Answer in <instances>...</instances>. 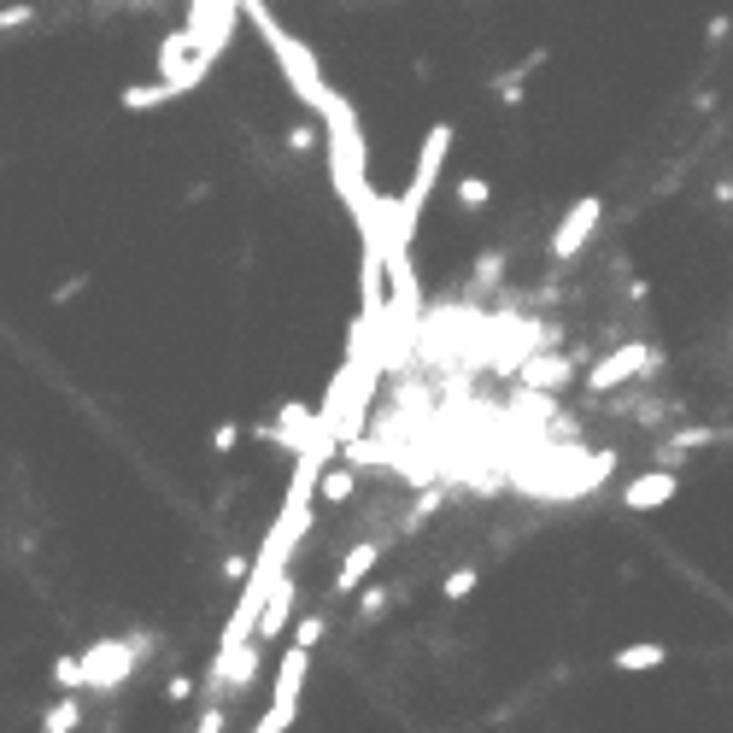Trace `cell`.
Segmentation results:
<instances>
[{"label":"cell","mask_w":733,"mask_h":733,"mask_svg":"<svg viewBox=\"0 0 733 733\" xmlns=\"http://www.w3.org/2000/svg\"><path fill=\"white\" fill-rule=\"evenodd\" d=\"M663 663H669V652L652 645V640H645V645H622V652H617V669H628V675H634V669H663Z\"/></svg>","instance_id":"cell-14"},{"label":"cell","mask_w":733,"mask_h":733,"mask_svg":"<svg viewBox=\"0 0 733 733\" xmlns=\"http://www.w3.org/2000/svg\"><path fill=\"white\" fill-rule=\"evenodd\" d=\"M458 200H464L470 212H475V206H487V182H482V177H464V182H458Z\"/></svg>","instance_id":"cell-18"},{"label":"cell","mask_w":733,"mask_h":733,"mask_svg":"<svg viewBox=\"0 0 733 733\" xmlns=\"http://www.w3.org/2000/svg\"><path fill=\"white\" fill-rule=\"evenodd\" d=\"M194 733H224V704H212L206 715L194 722Z\"/></svg>","instance_id":"cell-21"},{"label":"cell","mask_w":733,"mask_h":733,"mask_svg":"<svg viewBox=\"0 0 733 733\" xmlns=\"http://www.w3.org/2000/svg\"><path fill=\"white\" fill-rule=\"evenodd\" d=\"M652 364V347H617V352H605L599 364L587 370V394H610V387H622V382H634L640 370Z\"/></svg>","instance_id":"cell-7"},{"label":"cell","mask_w":733,"mask_h":733,"mask_svg":"<svg viewBox=\"0 0 733 733\" xmlns=\"http://www.w3.org/2000/svg\"><path fill=\"white\" fill-rule=\"evenodd\" d=\"M177 94H182V82H170V77H159V82H142V89H124V112L165 106V100H177Z\"/></svg>","instance_id":"cell-13"},{"label":"cell","mask_w":733,"mask_h":733,"mask_svg":"<svg viewBox=\"0 0 733 733\" xmlns=\"http://www.w3.org/2000/svg\"><path fill=\"white\" fill-rule=\"evenodd\" d=\"M54 680H59L65 692L89 687V675H82V657H54Z\"/></svg>","instance_id":"cell-16"},{"label":"cell","mask_w":733,"mask_h":733,"mask_svg":"<svg viewBox=\"0 0 733 733\" xmlns=\"http://www.w3.org/2000/svg\"><path fill=\"white\" fill-rule=\"evenodd\" d=\"M129 669H135V645H129V640H94L89 652H82V675H89L94 692L124 687Z\"/></svg>","instance_id":"cell-5"},{"label":"cell","mask_w":733,"mask_h":733,"mask_svg":"<svg viewBox=\"0 0 733 733\" xmlns=\"http://www.w3.org/2000/svg\"><path fill=\"white\" fill-rule=\"evenodd\" d=\"M599 217H605V200H575V206L557 217V229H552V259L557 264H570L575 252H582L587 241H593V229H599Z\"/></svg>","instance_id":"cell-6"},{"label":"cell","mask_w":733,"mask_h":733,"mask_svg":"<svg viewBox=\"0 0 733 733\" xmlns=\"http://www.w3.org/2000/svg\"><path fill=\"white\" fill-rule=\"evenodd\" d=\"M675 493H680V475L645 470V475H634V482L622 487V505H628V510H657V505H669Z\"/></svg>","instance_id":"cell-9"},{"label":"cell","mask_w":733,"mask_h":733,"mask_svg":"<svg viewBox=\"0 0 733 733\" xmlns=\"http://www.w3.org/2000/svg\"><path fill=\"white\" fill-rule=\"evenodd\" d=\"M247 24L264 36V47H270V59H277V71H282V82L294 89V100L300 106H312V112H323L329 106V77H323V65H317V54L305 47L294 30H282L277 24V12L264 7V0H247Z\"/></svg>","instance_id":"cell-2"},{"label":"cell","mask_w":733,"mask_h":733,"mask_svg":"<svg viewBox=\"0 0 733 733\" xmlns=\"http://www.w3.org/2000/svg\"><path fill=\"white\" fill-rule=\"evenodd\" d=\"M447 153H452V124H435L429 135H422V147H417L411 189H405L399 200H376L382 247H387V252H411V241H417V217H422V206H429V194H435V182H440V165H447Z\"/></svg>","instance_id":"cell-1"},{"label":"cell","mask_w":733,"mask_h":733,"mask_svg":"<svg viewBox=\"0 0 733 733\" xmlns=\"http://www.w3.org/2000/svg\"><path fill=\"white\" fill-rule=\"evenodd\" d=\"M376 557H382V540L352 545V552H347V564H340V575H335V593H358V587H364V575L376 570Z\"/></svg>","instance_id":"cell-10"},{"label":"cell","mask_w":733,"mask_h":733,"mask_svg":"<svg viewBox=\"0 0 733 733\" xmlns=\"http://www.w3.org/2000/svg\"><path fill=\"white\" fill-rule=\"evenodd\" d=\"M522 376H528V387L552 394V387H564V382H570V358H528Z\"/></svg>","instance_id":"cell-12"},{"label":"cell","mask_w":733,"mask_h":733,"mask_svg":"<svg viewBox=\"0 0 733 733\" xmlns=\"http://www.w3.org/2000/svg\"><path fill=\"white\" fill-rule=\"evenodd\" d=\"M323 628H329L323 617H305V622H294V645H317V640H323Z\"/></svg>","instance_id":"cell-19"},{"label":"cell","mask_w":733,"mask_h":733,"mask_svg":"<svg viewBox=\"0 0 733 733\" xmlns=\"http://www.w3.org/2000/svg\"><path fill=\"white\" fill-rule=\"evenodd\" d=\"M287 617H294V582H277V593H270V605H264V617H259V640H277L282 628H287Z\"/></svg>","instance_id":"cell-11"},{"label":"cell","mask_w":733,"mask_h":733,"mask_svg":"<svg viewBox=\"0 0 733 733\" xmlns=\"http://www.w3.org/2000/svg\"><path fill=\"white\" fill-rule=\"evenodd\" d=\"M77 728H82V704H77V698H59V704L42 715V733H77Z\"/></svg>","instance_id":"cell-15"},{"label":"cell","mask_w":733,"mask_h":733,"mask_svg":"<svg viewBox=\"0 0 733 733\" xmlns=\"http://www.w3.org/2000/svg\"><path fill=\"white\" fill-rule=\"evenodd\" d=\"M352 493V475H323V499H347Z\"/></svg>","instance_id":"cell-20"},{"label":"cell","mask_w":733,"mask_h":733,"mask_svg":"<svg viewBox=\"0 0 733 733\" xmlns=\"http://www.w3.org/2000/svg\"><path fill=\"white\" fill-rule=\"evenodd\" d=\"M305 675H312V645H287L282 663H277V687H270L264 722H259V728H247V733H287V728H294V710H300Z\"/></svg>","instance_id":"cell-4"},{"label":"cell","mask_w":733,"mask_h":733,"mask_svg":"<svg viewBox=\"0 0 733 733\" xmlns=\"http://www.w3.org/2000/svg\"><path fill=\"white\" fill-rule=\"evenodd\" d=\"M323 129H329V177H335V194L347 200V206H370L376 189H370V165H364V129H358V112L352 100L329 94V106L317 112Z\"/></svg>","instance_id":"cell-3"},{"label":"cell","mask_w":733,"mask_h":733,"mask_svg":"<svg viewBox=\"0 0 733 733\" xmlns=\"http://www.w3.org/2000/svg\"><path fill=\"white\" fill-rule=\"evenodd\" d=\"M475 582H482L475 570H452V575H447V599H470V593H475Z\"/></svg>","instance_id":"cell-17"},{"label":"cell","mask_w":733,"mask_h":733,"mask_svg":"<svg viewBox=\"0 0 733 733\" xmlns=\"http://www.w3.org/2000/svg\"><path fill=\"white\" fill-rule=\"evenodd\" d=\"M312 435H317V411H312V405H300V399H287L277 411V422H264V429H259V440H277V447H287L294 458L312 447Z\"/></svg>","instance_id":"cell-8"}]
</instances>
